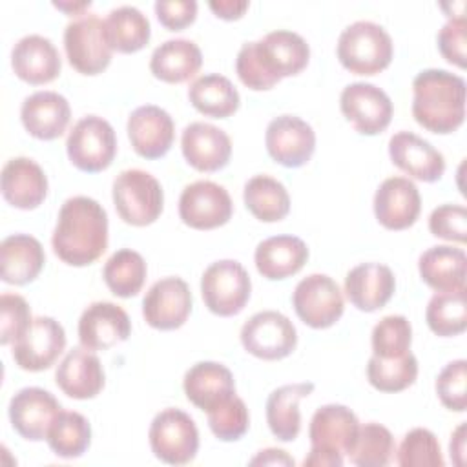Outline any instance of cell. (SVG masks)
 Returning a JSON list of instances; mask_svg holds the SVG:
<instances>
[{
    "instance_id": "9a60e30c",
    "label": "cell",
    "mask_w": 467,
    "mask_h": 467,
    "mask_svg": "<svg viewBox=\"0 0 467 467\" xmlns=\"http://www.w3.org/2000/svg\"><path fill=\"white\" fill-rule=\"evenodd\" d=\"M192 312V292L181 277H162L155 281L142 299V316L157 330H175L182 327Z\"/></svg>"
},
{
    "instance_id": "b9f144b4",
    "label": "cell",
    "mask_w": 467,
    "mask_h": 467,
    "mask_svg": "<svg viewBox=\"0 0 467 467\" xmlns=\"http://www.w3.org/2000/svg\"><path fill=\"white\" fill-rule=\"evenodd\" d=\"M394 452V438L390 431L379 423L359 425L354 447L348 452L352 463L359 467H383Z\"/></svg>"
},
{
    "instance_id": "d4e9b609",
    "label": "cell",
    "mask_w": 467,
    "mask_h": 467,
    "mask_svg": "<svg viewBox=\"0 0 467 467\" xmlns=\"http://www.w3.org/2000/svg\"><path fill=\"white\" fill-rule=\"evenodd\" d=\"M4 199L20 210H33L47 195V177L44 170L27 157H15L5 162L0 177Z\"/></svg>"
},
{
    "instance_id": "7402d4cb",
    "label": "cell",
    "mask_w": 467,
    "mask_h": 467,
    "mask_svg": "<svg viewBox=\"0 0 467 467\" xmlns=\"http://www.w3.org/2000/svg\"><path fill=\"white\" fill-rule=\"evenodd\" d=\"M389 155L394 166L423 182H434L445 171L443 155L412 131L394 133L389 140Z\"/></svg>"
},
{
    "instance_id": "1f68e13d",
    "label": "cell",
    "mask_w": 467,
    "mask_h": 467,
    "mask_svg": "<svg viewBox=\"0 0 467 467\" xmlns=\"http://www.w3.org/2000/svg\"><path fill=\"white\" fill-rule=\"evenodd\" d=\"M418 270L421 279L436 292L465 288L467 257L462 248L449 244L431 246L420 255Z\"/></svg>"
},
{
    "instance_id": "ffe728a7",
    "label": "cell",
    "mask_w": 467,
    "mask_h": 467,
    "mask_svg": "<svg viewBox=\"0 0 467 467\" xmlns=\"http://www.w3.org/2000/svg\"><path fill=\"white\" fill-rule=\"evenodd\" d=\"M420 210V192L407 177H389L376 190L374 213L379 224L389 230H405L412 226Z\"/></svg>"
},
{
    "instance_id": "8992f818",
    "label": "cell",
    "mask_w": 467,
    "mask_h": 467,
    "mask_svg": "<svg viewBox=\"0 0 467 467\" xmlns=\"http://www.w3.org/2000/svg\"><path fill=\"white\" fill-rule=\"evenodd\" d=\"M252 281L239 261L212 263L201 277L202 301L210 312L228 317L239 314L250 299Z\"/></svg>"
},
{
    "instance_id": "836d02e7",
    "label": "cell",
    "mask_w": 467,
    "mask_h": 467,
    "mask_svg": "<svg viewBox=\"0 0 467 467\" xmlns=\"http://www.w3.org/2000/svg\"><path fill=\"white\" fill-rule=\"evenodd\" d=\"M314 383H292L275 389L266 400V421L272 434L281 441H292L301 431L299 400L312 394Z\"/></svg>"
},
{
    "instance_id": "6da1fadb",
    "label": "cell",
    "mask_w": 467,
    "mask_h": 467,
    "mask_svg": "<svg viewBox=\"0 0 467 467\" xmlns=\"http://www.w3.org/2000/svg\"><path fill=\"white\" fill-rule=\"evenodd\" d=\"M310 58L306 40L288 29H277L261 40L246 42L237 53L235 71L255 91L274 88L283 77L301 73Z\"/></svg>"
},
{
    "instance_id": "484cf974",
    "label": "cell",
    "mask_w": 467,
    "mask_h": 467,
    "mask_svg": "<svg viewBox=\"0 0 467 467\" xmlns=\"http://www.w3.org/2000/svg\"><path fill=\"white\" fill-rule=\"evenodd\" d=\"M396 290L392 270L381 263H363L354 266L345 277L348 301L363 312L385 306Z\"/></svg>"
},
{
    "instance_id": "7a4b0ae2",
    "label": "cell",
    "mask_w": 467,
    "mask_h": 467,
    "mask_svg": "<svg viewBox=\"0 0 467 467\" xmlns=\"http://www.w3.org/2000/svg\"><path fill=\"white\" fill-rule=\"evenodd\" d=\"M53 252L71 266L97 261L108 248V213L91 197L67 199L57 219L51 237Z\"/></svg>"
},
{
    "instance_id": "52a82bcc",
    "label": "cell",
    "mask_w": 467,
    "mask_h": 467,
    "mask_svg": "<svg viewBox=\"0 0 467 467\" xmlns=\"http://www.w3.org/2000/svg\"><path fill=\"white\" fill-rule=\"evenodd\" d=\"M66 150L73 166L88 173H97L113 162L117 153V137L106 119L88 115L69 131Z\"/></svg>"
},
{
    "instance_id": "e0dca14e",
    "label": "cell",
    "mask_w": 467,
    "mask_h": 467,
    "mask_svg": "<svg viewBox=\"0 0 467 467\" xmlns=\"http://www.w3.org/2000/svg\"><path fill=\"white\" fill-rule=\"evenodd\" d=\"M60 410L57 398L40 387H26L9 401L11 425L29 441L46 440L47 431Z\"/></svg>"
},
{
    "instance_id": "db71d44e",
    "label": "cell",
    "mask_w": 467,
    "mask_h": 467,
    "mask_svg": "<svg viewBox=\"0 0 467 467\" xmlns=\"http://www.w3.org/2000/svg\"><path fill=\"white\" fill-rule=\"evenodd\" d=\"M252 465H294V460L281 449H265L250 460Z\"/></svg>"
},
{
    "instance_id": "f5cc1de1",
    "label": "cell",
    "mask_w": 467,
    "mask_h": 467,
    "mask_svg": "<svg viewBox=\"0 0 467 467\" xmlns=\"http://www.w3.org/2000/svg\"><path fill=\"white\" fill-rule=\"evenodd\" d=\"M303 465L305 467H341L343 465V454L312 447L308 456L303 460Z\"/></svg>"
},
{
    "instance_id": "60d3db41",
    "label": "cell",
    "mask_w": 467,
    "mask_h": 467,
    "mask_svg": "<svg viewBox=\"0 0 467 467\" xmlns=\"http://www.w3.org/2000/svg\"><path fill=\"white\" fill-rule=\"evenodd\" d=\"M418 376V359L412 352L401 358H378L372 356L367 365L368 383L381 392H400L410 387Z\"/></svg>"
},
{
    "instance_id": "e575fe53",
    "label": "cell",
    "mask_w": 467,
    "mask_h": 467,
    "mask_svg": "<svg viewBox=\"0 0 467 467\" xmlns=\"http://www.w3.org/2000/svg\"><path fill=\"white\" fill-rule=\"evenodd\" d=\"M188 99L192 106L213 119H226L239 108V91L230 78L219 73H210L195 78L188 88Z\"/></svg>"
},
{
    "instance_id": "bcb514c9",
    "label": "cell",
    "mask_w": 467,
    "mask_h": 467,
    "mask_svg": "<svg viewBox=\"0 0 467 467\" xmlns=\"http://www.w3.org/2000/svg\"><path fill=\"white\" fill-rule=\"evenodd\" d=\"M440 401L454 412L467 409V361L456 359L447 363L436 379Z\"/></svg>"
},
{
    "instance_id": "11a10c76",
    "label": "cell",
    "mask_w": 467,
    "mask_h": 467,
    "mask_svg": "<svg viewBox=\"0 0 467 467\" xmlns=\"http://www.w3.org/2000/svg\"><path fill=\"white\" fill-rule=\"evenodd\" d=\"M451 458L456 465H463L465 462V423H460L458 429L451 436Z\"/></svg>"
},
{
    "instance_id": "ac0fdd59",
    "label": "cell",
    "mask_w": 467,
    "mask_h": 467,
    "mask_svg": "<svg viewBox=\"0 0 467 467\" xmlns=\"http://www.w3.org/2000/svg\"><path fill=\"white\" fill-rule=\"evenodd\" d=\"M131 321L126 310L109 301L91 303L78 319V339L89 350H108L130 337Z\"/></svg>"
},
{
    "instance_id": "ab89813d",
    "label": "cell",
    "mask_w": 467,
    "mask_h": 467,
    "mask_svg": "<svg viewBox=\"0 0 467 467\" xmlns=\"http://www.w3.org/2000/svg\"><path fill=\"white\" fill-rule=\"evenodd\" d=\"M425 319L429 328L443 337L458 336L467 327V306H465V288L438 292L431 297Z\"/></svg>"
},
{
    "instance_id": "c3c4849f",
    "label": "cell",
    "mask_w": 467,
    "mask_h": 467,
    "mask_svg": "<svg viewBox=\"0 0 467 467\" xmlns=\"http://www.w3.org/2000/svg\"><path fill=\"white\" fill-rule=\"evenodd\" d=\"M432 235L463 244L467 241V210L462 204H441L429 217Z\"/></svg>"
},
{
    "instance_id": "ba28073f",
    "label": "cell",
    "mask_w": 467,
    "mask_h": 467,
    "mask_svg": "<svg viewBox=\"0 0 467 467\" xmlns=\"http://www.w3.org/2000/svg\"><path fill=\"white\" fill-rule=\"evenodd\" d=\"M148 438L153 454L170 465L190 463L199 449V431L181 409L161 410L150 425Z\"/></svg>"
},
{
    "instance_id": "4fadbf2b",
    "label": "cell",
    "mask_w": 467,
    "mask_h": 467,
    "mask_svg": "<svg viewBox=\"0 0 467 467\" xmlns=\"http://www.w3.org/2000/svg\"><path fill=\"white\" fill-rule=\"evenodd\" d=\"M341 113L363 135H378L387 130L392 119L389 95L368 82L348 84L339 97Z\"/></svg>"
},
{
    "instance_id": "9c48e42d",
    "label": "cell",
    "mask_w": 467,
    "mask_h": 467,
    "mask_svg": "<svg viewBox=\"0 0 467 467\" xmlns=\"http://www.w3.org/2000/svg\"><path fill=\"white\" fill-rule=\"evenodd\" d=\"M64 47L69 64L82 75H99L111 62V46L106 38L104 20L82 15L64 29Z\"/></svg>"
},
{
    "instance_id": "f546056e",
    "label": "cell",
    "mask_w": 467,
    "mask_h": 467,
    "mask_svg": "<svg viewBox=\"0 0 467 467\" xmlns=\"http://www.w3.org/2000/svg\"><path fill=\"white\" fill-rule=\"evenodd\" d=\"M254 259L263 277L272 281L286 279L305 266L308 248L296 235H274L257 244Z\"/></svg>"
},
{
    "instance_id": "5bb4252c",
    "label": "cell",
    "mask_w": 467,
    "mask_h": 467,
    "mask_svg": "<svg viewBox=\"0 0 467 467\" xmlns=\"http://www.w3.org/2000/svg\"><path fill=\"white\" fill-rule=\"evenodd\" d=\"M66 347V332L47 316L35 317L31 327L13 343L15 363L29 372L49 368Z\"/></svg>"
},
{
    "instance_id": "7bdbcfd3",
    "label": "cell",
    "mask_w": 467,
    "mask_h": 467,
    "mask_svg": "<svg viewBox=\"0 0 467 467\" xmlns=\"http://www.w3.org/2000/svg\"><path fill=\"white\" fill-rule=\"evenodd\" d=\"M412 328L405 316H385L372 330V350L378 358H401L410 352Z\"/></svg>"
},
{
    "instance_id": "ee69618b",
    "label": "cell",
    "mask_w": 467,
    "mask_h": 467,
    "mask_svg": "<svg viewBox=\"0 0 467 467\" xmlns=\"http://www.w3.org/2000/svg\"><path fill=\"white\" fill-rule=\"evenodd\" d=\"M401 467H443V456L436 436L429 429H412L398 449Z\"/></svg>"
},
{
    "instance_id": "cb8c5ba5",
    "label": "cell",
    "mask_w": 467,
    "mask_h": 467,
    "mask_svg": "<svg viewBox=\"0 0 467 467\" xmlns=\"http://www.w3.org/2000/svg\"><path fill=\"white\" fill-rule=\"evenodd\" d=\"M15 75L33 86L55 80L62 69L58 49L42 35L22 36L11 51Z\"/></svg>"
},
{
    "instance_id": "74e56055",
    "label": "cell",
    "mask_w": 467,
    "mask_h": 467,
    "mask_svg": "<svg viewBox=\"0 0 467 467\" xmlns=\"http://www.w3.org/2000/svg\"><path fill=\"white\" fill-rule=\"evenodd\" d=\"M49 449L66 460L82 456L91 443L89 421L75 410H60L46 436Z\"/></svg>"
},
{
    "instance_id": "83f0119b",
    "label": "cell",
    "mask_w": 467,
    "mask_h": 467,
    "mask_svg": "<svg viewBox=\"0 0 467 467\" xmlns=\"http://www.w3.org/2000/svg\"><path fill=\"white\" fill-rule=\"evenodd\" d=\"M60 390L75 400L95 398L104 387V370L100 359L89 348H73L66 354L55 372Z\"/></svg>"
},
{
    "instance_id": "30bf717a",
    "label": "cell",
    "mask_w": 467,
    "mask_h": 467,
    "mask_svg": "<svg viewBox=\"0 0 467 467\" xmlns=\"http://www.w3.org/2000/svg\"><path fill=\"white\" fill-rule=\"evenodd\" d=\"M241 343L252 356L275 361L294 352L297 345V330L285 314L263 310L254 314L243 325Z\"/></svg>"
},
{
    "instance_id": "277c9868",
    "label": "cell",
    "mask_w": 467,
    "mask_h": 467,
    "mask_svg": "<svg viewBox=\"0 0 467 467\" xmlns=\"http://www.w3.org/2000/svg\"><path fill=\"white\" fill-rule=\"evenodd\" d=\"M390 35L376 22L359 20L343 29L337 40V58L354 75H376L392 60Z\"/></svg>"
},
{
    "instance_id": "9f6ffc18",
    "label": "cell",
    "mask_w": 467,
    "mask_h": 467,
    "mask_svg": "<svg viewBox=\"0 0 467 467\" xmlns=\"http://www.w3.org/2000/svg\"><path fill=\"white\" fill-rule=\"evenodd\" d=\"M53 5L67 15H82V9H88L91 2H53Z\"/></svg>"
},
{
    "instance_id": "4dcf8cb0",
    "label": "cell",
    "mask_w": 467,
    "mask_h": 467,
    "mask_svg": "<svg viewBox=\"0 0 467 467\" xmlns=\"http://www.w3.org/2000/svg\"><path fill=\"white\" fill-rule=\"evenodd\" d=\"M46 254L38 239L27 234H15L2 241L0 265L2 281L7 285L31 283L42 270Z\"/></svg>"
},
{
    "instance_id": "d590c367",
    "label": "cell",
    "mask_w": 467,
    "mask_h": 467,
    "mask_svg": "<svg viewBox=\"0 0 467 467\" xmlns=\"http://www.w3.org/2000/svg\"><path fill=\"white\" fill-rule=\"evenodd\" d=\"M106 38L113 51L135 53L142 49L151 36L150 20L133 5L111 9L104 20Z\"/></svg>"
},
{
    "instance_id": "f907efd6",
    "label": "cell",
    "mask_w": 467,
    "mask_h": 467,
    "mask_svg": "<svg viewBox=\"0 0 467 467\" xmlns=\"http://www.w3.org/2000/svg\"><path fill=\"white\" fill-rule=\"evenodd\" d=\"M155 15L159 22L170 31H181L193 24L197 16V2L195 0H159L155 2Z\"/></svg>"
},
{
    "instance_id": "7dc6e473",
    "label": "cell",
    "mask_w": 467,
    "mask_h": 467,
    "mask_svg": "<svg viewBox=\"0 0 467 467\" xmlns=\"http://www.w3.org/2000/svg\"><path fill=\"white\" fill-rule=\"evenodd\" d=\"M31 310L18 294H2L0 297V343H15L31 327Z\"/></svg>"
},
{
    "instance_id": "603a6c76",
    "label": "cell",
    "mask_w": 467,
    "mask_h": 467,
    "mask_svg": "<svg viewBox=\"0 0 467 467\" xmlns=\"http://www.w3.org/2000/svg\"><path fill=\"white\" fill-rule=\"evenodd\" d=\"M358 431L359 421L348 407L328 403L314 412L308 427V438L314 449L348 456L358 438Z\"/></svg>"
},
{
    "instance_id": "d6a6232c",
    "label": "cell",
    "mask_w": 467,
    "mask_h": 467,
    "mask_svg": "<svg viewBox=\"0 0 467 467\" xmlns=\"http://www.w3.org/2000/svg\"><path fill=\"white\" fill-rule=\"evenodd\" d=\"M201 64L202 53L199 46L186 38L166 40L155 47L150 58L151 73L168 84H181L190 80L201 69Z\"/></svg>"
},
{
    "instance_id": "f6af8a7d",
    "label": "cell",
    "mask_w": 467,
    "mask_h": 467,
    "mask_svg": "<svg viewBox=\"0 0 467 467\" xmlns=\"http://www.w3.org/2000/svg\"><path fill=\"white\" fill-rule=\"evenodd\" d=\"M208 425L212 432L223 441L239 440L250 425V416L244 401L239 396H230L208 412Z\"/></svg>"
},
{
    "instance_id": "3957f363",
    "label": "cell",
    "mask_w": 467,
    "mask_h": 467,
    "mask_svg": "<svg viewBox=\"0 0 467 467\" xmlns=\"http://www.w3.org/2000/svg\"><path fill=\"white\" fill-rule=\"evenodd\" d=\"M412 115L432 133H452L465 119V80L445 69H423L412 80Z\"/></svg>"
},
{
    "instance_id": "f35d334b",
    "label": "cell",
    "mask_w": 467,
    "mask_h": 467,
    "mask_svg": "<svg viewBox=\"0 0 467 467\" xmlns=\"http://www.w3.org/2000/svg\"><path fill=\"white\" fill-rule=\"evenodd\" d=\"M146 274L148 268L144 257L131 248L117 250L106 261L102 270V277L108 288L119 297L137 296L146 281Z\"/></svg>"
},
{
    "instance_id": "d6986e66",
    "label": "cell",
    "mask_w": 467,
    "mask_h": 467,
    "mask_svg": "<svg viewBox=\"0 0 467 467\" xmlns=\"http://www.w3.org/2000/svg\"><path fill=\"white\" fill-rule=\"evenodd\" d=\"M128 137L140 157L161 159L173 144L175 124L168 111L146 104L131 111L128 119Z\"/></svg>"
},
{
    "instance_id": "f1b7e54d",
    "label": "cell",
    "mask_w": 467,
    "mask_h": 467,
    "mask_svg": "<svg viewBox=\"0 0 467 467\" xmlns=\"http://www.w3.org/2000/svg\"><path fill=\"white\" fill-rule=\"evenodd\" d=\"M182 387L186 398L206 412L235 394V381L230 368L215 361H199L188 368Z\"/></svg>"
},
{
    "instance_id": "2e32d148",
    "label": "cell",
    "mask_w": 467,
    "mask_h": 467,
    "mask_svg": "<svg viewBox=\"0 0 467 467\" xmlns=\"http://www.w3.org/2000/svg\"><path fill=\"white\" fill-rule=\"evenodd\" d=\"M265 144L275 162L286 168H299L310 161L316 150V133L303 119L281 115L270 120Z\"/></svg>"
},
{
    "instance_id": "8fae6325",
    "label": "cell",
    "mask_w": 467,
    "mask_h": 467,
    "mask_svg": "<svg viewBox=\"0 0 467 467\" xmlns=\"http://www.w3.org/2000/svg\"><path fill=\"white\" fill-rule=\"evenodd\" d=\"M292 305L297 317L312 328L332 327L345 308L337 283L325 274H310L301 279L292 294Z\"/></svg>"
},
{
    "instance_id": "4316f807",
    "label": "cell",
    "mask_w": 467,
    "mask_h": 467,
    "mask_svg": "<svg viewBox=\"0 0 467 467\" xmlns=\"http://www.w3.org/2000/svg\"><path fill=\"white\" fill-rule=\"evenodd\" d=\"M20 119L29 135L40 140L58 139L71 119L66 97L55 91H36L22 102Z\"/></svg>"
},
{
    "instance_id": "816d5d0a",
    "label": "cell",
    "mask_w": 467,
    "mask_h": 467,
    "mask_svg": "<svg viewBox=\"0 0 467 467\" xmlns=\"http://www.w3.org/2000/svg\"><path fill=\"white\" fill-rule=\"evenodd\" d=\"M208 5L215 13V16L224 20H237L248 9L246 0H219V2H210Z\"/></svg>"
},
{
    "instance_id": "681fc988",
    "label": "cell",
    "mask_w": 467,
    "mask_h": 467,
    "mask_svg": "<svg viewBox=\"0 0 467 467\" xmlns=\"http://www.w3.org/2000/svg\"><path fill=\"white\" fill-rule=\"evenodd\" d=\"M438 47L447 62L458 67H465V47H467L465 16L449 18V22L438 33Z\"/></svg>"
},
{
    "instance_id": "5b68a950",
    "label": "cell",
    "mask_w": 467,
    "mask_h": 467,
    "mask_svg": "<svg viewBox=\"0 0 467 467\" xmlns=\"http://www.w3.org/2000/svg\"><path fill=\"white\" fill-rule=\"evenodd\" d=\"M113 204L124 223L148 226L155 223L162 212V186L144 170H124L113 181Z\"/></svg>"
},
{
    "instance_id": "7c38bea8",
    "label": "cell",
    "mask_w": 467,
    "mask_h": 467,
    "mask_svg": "<svg viewBox=\"0 0 467 467\" xmlns=\"http://www.w3.org/2000/svg\"><path fill=\"white\" fill-rule=\"evenodd\" d=\"M234 212L230 193L217 182L195 181L188 184L179 199V215L195 230H212L230 221Z\"/></svg>"
},
{
    "instance_id": "44dd1931",
    "label": "cell",
    "mask_w": 467,
    "mask_h": 467,
    "mask_svg": "<svg viewBox=\"0 0 467 467\" xmlns=\"http://www.w3.org/2000/svg\"><path fill=\"white\" fill-rule=\"evenodd\" d=\"M181 148L186 162L199 171L224 168L232 155V140L224 130L208 122H192L184 128Z\"/></svg>"
},
{
    "instance_id": "8d00e7d4",
    "label": "cell",
    "mask_w": 467,
    "mask_h": 467,
    "mask_svg": "<svg viewBox=\"0 0 467 467\" xmlns=\"http://www.w3.org/2000/svg\"><path fill=\"white\" fill-rule=\"evenodd\" d=\"M244 204L263 223H275L290 212V195L283 182L270 175H255L244 184Z\"/></svg>"
}]
</instances>
